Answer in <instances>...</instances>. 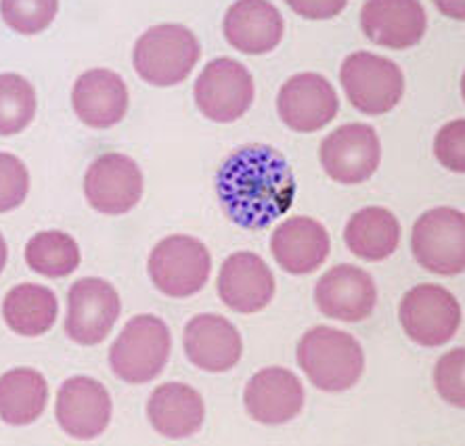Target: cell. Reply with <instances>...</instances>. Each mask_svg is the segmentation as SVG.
<instances>
[{"label": "cell", "instance_id": "obj_1", "mask_svg": "<svg viewBox=\"0 0 465 446\" xmlns=\"http://www.w3.org/2000/svg\"><path fill=\"white\" fill-rule=\"evenodd\" d=\"M216 195L237 226L262 231L292 208L296 176L282 151L250 143L224 160L216 174Z\"/></svg>", "mask_w": 465, "mask_h": 446}, {"label": "cell", "instance_id": "obj_2", "mask_svg": "<svg viewBox=\"0 0 465 446\" xmlns=\"http://www.w3.org/2000/svg\"><path fill=\"white\" fill-rule=\"evenodd\" d=\"M298 365L314 388L344 392L361 380L365 354L351 333L333 327H314L300 340Z\"/></svg>", "mask_w": 465, "mask_h": 446}, {"label": "cell", "instance_id": "obj_3", "mask_svg": "<svg viewBox=\"0 0 465 446\" xmlns=\"http://www.w3.org/2000/svg\"><path fill=\"white\" fill-rule=\"evenodd\" d=\"M202 57L200 40L189 27L160 24L136 40L133 64L141 80L152 86H174L189 78Z\"/></svg>", "mask_w": 465, "mask_h": 446}, {"label": "cell", "instance_id": "obj_4", "mask_svg": "<svg viewBox=\"0 0 465 446\" xmlns=\"http://www.w3.org/2000/svg\"><path fill=\"white\" fill-rule=\"evenodd\" d=\"M173 335L166 322L153 314L130 319L109 348V367L126 383H147L168 365Z\"/></svg>", "mask_w": 465, "mask_h": 446}, {"label": "cell", "instance_id": "obj_5", "mask_svg": "<svg viewBox=\"0 0 465 446\" xmlns=\"http://www.w3.org/2000/svg\"><path fill=\"white\" fill-rule=\"evenodd\" d=\"M340 82L352 107L361 114L381 115L392 112L405 93V75L392 59L359 51L341 64Z\"/></svg>", "mask_w": 465, "mask_h": 446}, {"label": "cell", "instance_id": "obj_6", "mask_svg": "<svg viewBox=\"0 0 465 446\" xmlns=\"http://www.w3.org/2000/svg\"><path fill=\"white\" fill-rule=\"evenodd\" d=\"M149 277L170 298H191L203 290L212 271V258L200 239L173 235L162 239L149 253Z\"/></svg>", "mask_w": 465, "mask_h": 446}, {"label": "cell", "instance_id": "obj_7", "mask_svg": "<svg viewBox=\"0 0 465 446\" xmlns=\"http://www.w3.org/2000/svg\"><path fill=\"white\" fill-rule=\"evenodd\" d=\"M411 250L423 269L455 277L465 269V216L457 208H434L413 226Z\"/></svg>", "mask_w": 465, "mask_h": 446}, {"label": "cell", "instance_id": "obj_8", "mask_svg": "<svg viewBox=\"0 0 465 446\" xmlns=\"http://www.w3.org/2000/svg\"><path fill=\"white\" fill-rule=\"evenodd\" d=\"M399 319L415 344L436 348L455 338L461 325V308L444 287L423 283L409 290L401 300Z\"/></svg>", "mask_w": 465, "mask_h": 446}, {"label": "cell", "instance_id": "obj_9", "mask_svg": "<svg viewBox=\"0 0 465 446\" xmlns=\"http://www.w3.org/2000/svg\"><path fill=\"white\" fill-rule=\"evenodd\" d=\"M195 105L208 120L229 124L248 114L254 103V80L235 59H214L195 80Z\"/></svg>", "mask_w": 465, "mask_h": 446}, {"label": "cell", "instance_id": "obj_10", "mask_svg": "<svg viewBox=\"0 0 465 446\" xmlns=\"http://www.w3.org/2000/svg\"><path fill=\"white\" fill-rule=\"evenodd\" d=\"M120 311V296L112 283L97 277L76 281L67 293V338L80 346L101 344L112 333Z\"/></svg>", "mask_w": 465, "mask_h": 446}, {"label": "cell", "instance_id": "obj_11", "mask_svg": "<svg viewBox=\"0 0 465 446\" xmlns=\"http://www.w3.org/2000/svg\"><path fill=\"white\" fill-rule=\"evenodd\" d=\"M321 166L341 184H359L375 174L381 160L378 133L367 124H346L321 143Z\"/></svg>", "mask_w": 465, "mask_h": 446}, {"label": "cell", "instance_id": "obj_12", "mask_svg": "<svg viewBox=\"0 0 465 446\" xmlns=\"http://www.w3.org/2000/svg\"><path fill=\"white\" fill-rule=\"evenodd\" d=\"M84 195L88 205L101 214H126L143 197L141 168L128 155H101L86 170Z\"/></svg>", "mask_w": 465, "mask_h": 446}, {"label": "cell", "instance_id": "obj_13", "mask_svg": "<svg viewBox=\"0 0 465 446\" xmlns=\"http://www.w3.org/2000/svg\"><path fill=\"white\" fill-rule=\"evenodd\" d=\"M340 101L331 82L321 74H296L285 82L277 97V112L287 128L314 133L338 115Z\"/></svg>", "mask_w": 465, "mask_h": 446}, {"label": "cell", "instance_id": "obj_14", "mask_svg": "<svg viewBox=\"0 0 465 446\" xmlns=\"http://www.w3.org/2000/svg\"><path fill=\"white\" fill-rule=\"evenodd\" d=\"M54 415L67 436L93 441L104 434L112 421V396L104 383L93 377H70L59 388Z\"/></svg>", "mask_w": 465, "mask_h": 446}, {"label": "cell", "instance_id": "obj_15", "mask_svg": "<svg viewBox=\"0 0 465 446\" xmlns=\"http://www.w3.org/2000/svg\"><path fill=\"white\" fill-rule=\"evenodd\" d=\"M378 290L371 274L351 264H340L327 271L314 287V304L325 317L359 322L371 317Z\"/></svg>", "mask_w": 465, "mask_h": 446}, {"label": "cell", "instance_id": "obj_16", "mask_svg": "<svg viewBox=\"0 0 465 446\" xmlns=\"http://www.w3.org/2000/svg\"><path fill=\"white\" fill-rule=\"evenodd\" d=\"M243 402L254 421L262 425H283L302 413V382L290 369L266 367L250 380Z\"/></svg>", "mask_w": 465, "mask_h": 446}, {"label": "cell", "instance_id": "obj_17", "mask_svg": "<svg viewBox=\"0 0 465 446\" xmlns=\"http://www.w3.org/2000/svg\"><path fill=\"white\" fill-rule=\"evenodd\" d=\"M218 296L231 311L260 312L275 296V277L258 253L237 252L224 260L218 274Z\"/></svg>", "mask_w": 465, "mask_h": 446}, {"label": "cell", "instance_id": "obj_18", "mask_svg": "<svg viewBox=\"0 0 465 446\" xmlns=\"http://www.w3.org/2000/svg\"><path fill=\"white\" fill-rule=\"evenodd\" d=\"M361 27L371 43L399 51L420 43L428 17L415 0H369L361 9Z\"/></svg>", "mask_w": 465, "mask_h": 446}, {"label": "cell", "instance_id": "obj_19", "mask_svg": "<svg viewBox=\"0 0 465 446\" xmlns=\"http://www.w3.org/2000/svg\"><path fill=\"white\" fill-rule=\"evenodd\" d=\"M242 335L218 314H200L184 327V352L191 365L208 373H224L242 359Z\"/></svg>", "mask_w": 465, "mask_h": 446}, {"label": "cell", "instance_id": "obj_20", "mask_svg": "<svg viewBox=\"0 0 465 446\" xmlns=\"http://www.w3.org/2000/svg\"><path fill=\"white\" fill-rule=\"evenodd\" d=\"M330 233L309 216L287 218L271 237V252L277 264L290 274H311L330 256Z\"/></svg>", "mask_w": 465, "mask_h": 446}, {"label": "cell", "instance_id": "obj_21", "mask_svg": "<svg viewBox=\"0 0 465 446\" xmlns=\"http://www.w3.org/2000/svg\"><path fill=\"white\" fill-rule=\"evenodd\" d=\"M72 105L82 124L112 128L120 124L128 112V88L112 70H88L74 84Z\"/></svg>", "mask_w": 465, "mask_h": 446}, {"label": "cell", "instance_id": "obj_22", "mask_svg": "<svg viewBox=\"0 0 465 446\" xmlns=\"http://www.w3.org/2000/svg\"><path fill=\"white\" fill-rule=\"evenodd\" d=\"M223 30L232 49L245 55H264L282 43L285 24L275 5L242 0L229 6Z\"/></svg>", "mask_w": 465, "mask_h": 446}, {"label": "cell", "instance_id": "obj_23", "mask_svg": "<svg viewBox=\"0 0 465 446\" xmlns=\"http://www.w3.org/2000/svg\"><path fill=\"white\" fill-rule=\"evenodd\" d=\"M206 409L203 398L187 383L168 382L153 390L147 402V420L157 434L166 438H189L202 430Z\"/></svg>", "mask_w": 465, "mask_h": 446}, {"label": "cell", "instance_id": "obj_24", "mask_svg": "<svg viewBox=\"0 0 465 446\" xmlns=\"http://www.w3.org/2000/svg\"><path fill=\"white\" fill-rule=\"evenodd\" d=\"M344 242L354 256L367 263H380L392 256L401 243V224L386 208H362L351 216L344 229Z\"/></svg>", "mask_w": 465, "mask_h": 446}, {"label": "cell", "instance_id": "obj_25", "mask_svg": "<svg viewBox=\"0 0 465 446\" xmlns=\"http://www.w3.org/2000/svg\"><path fill=\"white\" fill-rule=\"evenodd\" d=\"M59 312L57 296L49 287L22 283L6 293L3 317L11 332L24 338H38L54 325Z\"/></svg>", "mask_w": 465, "mask_h": 446}, {"label": "cell", "instance_id": "obj_26", "mask_svg": "<svg viewBox=\"0 0 465 446\" xmlns=\"http://www.w3.org/2000/svg\"><path fill=\"white\" fill-rule=\"evenodd\" d=\"M49 383L36 369H11L0 380V415L9 425H30L45 413Z\"/></svg>", "mask_w": 465, "mask_h": 446}, {"label": "cell", "instance_id": "obj_27", "mask_svg": "<svg viewBox=\"0 0 465 446\" xmlns=\"http://www.w3.org/2000/svg\"><path fill=\"white\" fill-rule=\"evenodd\" d=\"M25 263L43 277L61 279L80 266V248L64 231H43L27 242Z\"/></svg>", "mask_w": 465, "mask_h": 446}, {"label": "cell", "instance_id": "obj_28", "mask_svg": "<svg viewBox=\"0 0 465 446\" xmlns=\"http://www.w3.org/2000/svg\"><path fill=\"white\" fill-rule=\"evenodd\" d=\"M36 115V91L19 74L0 75V133L17 134L32 124Z\"/></svg>", "mask_w": 465, "mask_h": 446}, {"label": "cell", "instance_id": "obj_29", "mask_svg": "<svg viewBox=\"0 0 465 446\" xmlns=\"http://www.w3.org/2000/svg\"><path fill=\"white\" fill-rule=\"evenodd\" d=\"M3 17L11 30L19 34H38L53 24L59 11L57 0H38V3H25V0H5Z\"/></svg>", "mask_w": 465, "mask_h": 446}, {"label": "cell", "instance_id": "obj_30", "mask_svg": "<svg viewBox=\"0 0 465 446\" xmlns=\"http://www.w3.org/2000/svg\"><path fill=\"white\" fill-rule=\"evenodd\" d=\"M463 365L465 352L463 348H455L436 362L434 369V386L450 407H465V388H463Z\"/></svg>", "mask_w": 465, "mask_h": 446}, {"label": "cell", "instance_id": "obj_31", "mask_svg": "<svg viewBox=\"0 0 465 446\" xmlns=\"http://www.w3.org/2000/svg\"><path fill=\"white\" fill-rule=\"evenodd\" d=\"M0 210L19 208L30 191V174L25 164L11 154L0 155Z\"/></svg>", "mask_w": 465, "mask_h": 446}, {"label": "cell", "instance_id": "obj_32", "mask_svg": "<svg viewBox=\"0 0 465 446\" xmlns=\"http://www.w3.org/2000/svg\"><path fill=\"white\" fill-rule=\"evenodd\" d=\"M465 122L455 120L444 124L434 141V155L444 168L455 174L465 173Z\"/></svg>", "mask_w": 465, "mask_h": 446}, {"label": "cell", "instance_id": "obj_33", "mask_svg": "<svg viewBox=\"0 0 465 446\" xmlns=\"http://www.w3.org/2000/svg\"><path fill=\"white\" fill-rule=\"evenodd\" d=\"M290 6L298 15L311 17V19H323L338 15V13L344 9L346 3H290Z\"/></svg>", "mask_w": 465, "mask_h": 446}]
</instances>
